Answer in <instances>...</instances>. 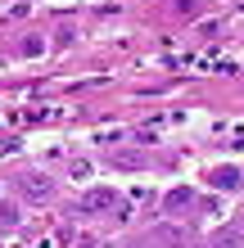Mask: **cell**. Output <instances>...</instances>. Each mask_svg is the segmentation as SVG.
Here are the masks:
<instances>
[{
	"instance_id": "6da1fadb",
	"label": "cell",
	"mask_w": 244,
	"mask_h": 248,
	"mask_svg": "<svg viewBox=\"0 0 244 248\" xmlns=\"http://www.w3.org/2000/svg\"><path fill=\"white\" fill-rule=\"evenodd\" d=\"M81 212H127V203L118 189H86V199H81Z\"/></svg>"
},
{
	"instance_id": "7a4b0ae2",
	"label": "cell",
	"mask_w": 244,
	"mask_h": 248,
	"mask_svg": "<svg viewBox=\"0 0 244 248\" xmlns=\"http://www.w3.org/2000/svg\"><path fill=\"white\" fill-rule=\"evenodd\" d=\"M18 189H23L32 203H50V199H54V185H50L46 176H18Z\"/></svg>"
},
{
	"instance_id": "3957f363",
	"label": "cell",
	"mask_w": 244,
	"mask_h": 248,
	"mask_svg": "<svg viewBox=\"0 0 244 248\" xmlns=\"http://www.w3.org/2000/svg\"><path fill=\"white\" fill-rule=\"evenodd\" d=\"M212 185L235 189V185H240V171H235V167H217V171H212Z\"/></svg>"
},
{
	"instance_id": "277c9868",
	"label": "cell",
	"mask_w": 244,
	"mask_h": 248,
	"mask_svg": "<svg viewBox=\"0 0 244 248\" xmlns=\"http://www.w3.org/2000/svg\"><path fill=\"white\" fill-rule=\"evenodd\" d=\"M185 203H190V189H172L167 194V208H185Z\"/></svg>"
},
{
	"instance_id": "5b68a950",
	"label": "cell",
	"mask_w": 244,
	"mask_h": 248,
	"mask_svg": "<svg viewBox=\"0 0 244 248\" xmlns=\"http://www.w3.org/2000/svg\"><path fill=\"white\" fill-rule=\"evenodd\" d=\"M14 226H18V212H14V208H0V230H14Z\"/></svg>"
},
{
	"instance_id": "8992f818",
	"label": "cell",
	"mask_w": 244,
	"mask_h": 248,
	"mask_svg": "<svg viewBox=\"0 0 244 248\" xmlns=\"http://www.w3.org/2000/svg\"><path fill=\"white\" fill-rule=\"evenodd\" d=\"M113 163H118V167H140V158L136 154H113Z\"/></svg>"
},
{
	"instance_id": "52a82bcc",
	"label": "cell",
	"mask_w": 244,
	"mask_h": 248,
	"mask_svg": "<svg viewBox=\"0 0 244 248\" xmlns=\"http://www.w3.org/2000/svg\"><path fill=\"white\" fill-rule=\"evenodd\" d=\"M154 239H159V244H181L177 230H154Z\"/></svg>"
}]
</instances>
